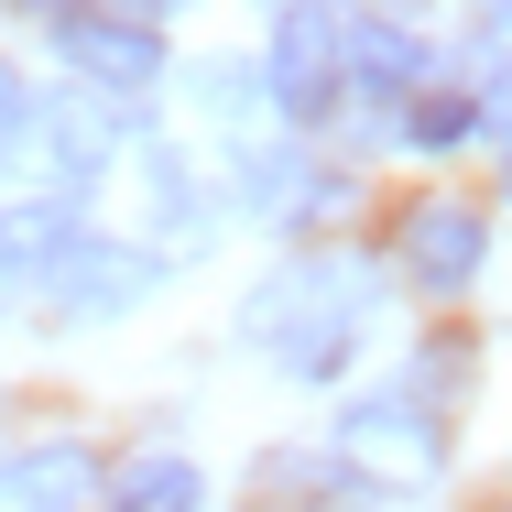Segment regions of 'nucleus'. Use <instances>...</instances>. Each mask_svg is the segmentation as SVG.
I'll return each instance as SVG.
<instances>
[{"label": "nucleus", "instance_id": "1", "mask_svg": "<svg viewBox=\"0 0 512 512\" xmlns=\"http://www.w3.org/2000/svg\"><path fill=\"white\" fill-rule=\"evenodd\" d=\"M360 316H371V284L338 273V262H295L251 295V338L273 349L284 382H338L349 349H360Z\"/></svg>", "mask_w": 512, "mask_h": 512}, {"label": "nucleus", "instance_id": "2", "mask_svg": "<svg viewBox=\"0 0 512 512\" xmlns=\"http://www.w3.org/2000/svg\"><path fill=\"white\" fill-rule=\"evenodd\" d=\"M327 458H338V469H349L360 491H414V480H436L447 436H436V414H425V393H360V404L338 414Z\"/></svg>", "mask_w": 512, "mask_h": 512}, {"label": "nucleus", "instance_id": "3", "mask_svg": "<svg viewBox=\"0 0 512 512\" xmlns=\"http://www.w3.org/2000/svg\"><path fill=\"white\" fill-rule=\"evenodd\" d=\"M262 99L284 109V120H327V109L349 99V22H338V0H295V11L273 22Z\"/></svg>", "mask_w": 512, "mask_h": 512}, {"label": "nucleus", "instance_id": "4", "mask_svg": "<svg viewBox=\"0 0 512 512\" xmlns=\"http://www.w3.org/2000/svg\"><path fill=\"white\" fill-rule=\"evenodd\" d=\"M55 55H66V77L99 88V99L164 88V33L131 22V11H55Z\"/></svg>", "mask_w": 512, "mask_h": 512}, {"label": "nucleus", "instance_id": "5", "mask_svg": "<svg viewBox=\"0 0 512 512\" xmlns=\"http://www.w3.org/2000/svg\"><path fill=\"white\" fill-rule=\"evenodd\" d=\"M393 262H404V284H425V295H469V284H480V262H491V229H480V207L425 197V207H404Z\"/></svg>", "mask_w": 512, "mask_h": 512}, {"label": "nucleus", "instance_id": "6", "mask_svg": "<svg viewBox=\"0 0 512 512\" xmlns=\"http://www.w3.org/2000/svg\"><path fill=\"white\" fill-rule=\"evenodd\" d=\"M153 273H164L153 251H131V240H88V229H77V240H66V262L44 273V295H55L66 316H120V306H142V295H153Z\"/></svg>", "mask_w": 512, "mask_h": 512}, {"label": "nucleus", "instance_id": "7", "mask_svg": "<svg viewBox=\"0 0 512 512\" xmlns=\"http://www.w3.org/2000/svg\"><path fill=\"white\" fill-rule=\"evenodd\" d=\"M88 491H99V458L77 436H44V447L0 458V512H77Z\"/></svg>", "mask_w": 512, "mask_h": 512}, {"label": "nucleus", "instance_id": "8", "mask_svg": "<svg viewBox=\"0 0 512 512\" xmlns=\"http://www.w3.org/2000/svg\"><path fill=\"white\" fill-rule=\"evenodd\" d=\"M349 88L360 99H414L425 88V44L404 22H349Z\"/></svg>", "mask_w": 512, "mask_h": 512}, {"label": "nucleus", "instance_id": "9", "mask_svg": "<svg viewBox=\"0 0 512 512\" xmlns=\"http://www.w3.org/2000/svg\"><path fill=\"white\" fill-rule=\"evenodd\" d=\"M240 207H251V218H306V207H327V175H316L295 142L240 153Z\"/></svg>", "mask_w": 512, "mask_h": 512}, {"label": "nucleus", "instance_id": "10", "mask_svg": "<svg viewBox=\"0 0 512 512\" xmlns=\"http://www.w3.org/2000/svg\"><path fill=\"white\" fill-rule=\"evenodd\" d=\"M66 240H77L66 207H0V284H44L66 262Z\"/></svg>", "mask_w": 512, "mask_h": 512}, {"label": "nucleus", "instance_id": "11", "mask_svg": "<svg viewBox=\"0 0 512 512\" xmlns=\"http://www.w3.org/2000/svg\"><path fill=\"white\" fill-rule=\"evenodd\" d=\"M207 502V480H197V458H131L120 480H109V512H197Z\"/></svg>", "mask_w": 512, "mask_h": 512}, {"label": "nucleus", "instance_id": "12", "mask_svg": "<svg viewBox=\"0 0 512 512\" xmlns=\"http://www.w3.org/2000/svg\"><path fill=\"white\" fill-rule=\"evenodd\" d=\"M480 131V99H458V88H414L404 99V142L414 153H447V142H469Z\"/></svg>", "mask_w": 512, "mask_h": 512}, {"label": "nucleus", "instance_id": "13", "mask_svg": "<svg viewBox=\"0 0 512 512\" xmlns=\"http://www.w3.org/2000/svg\"><path fill=\"white\" fill-rule=\"evenodd\" d=\"M44 142H55V175H77V186H88V164H99V120H77V109H66V120H44Z\"/></svg>", "mask_w": 512, "mask_h": 512}, {"label": "nucleus", "instance_id": "14", "mask_svg": "<svg viewBox=\"0 0 512 512\" xmlns=\"http://www.w3.org/2000/svg\"><path fill=\"white\" fill-rule=\"evenodd\" d=\"M153 218L197 229V186H186V164H175V153H153Z\"/></svg>", "mask_w": 512, "mask_h": 512}, {"label": "nucleus", "instance_id": "15", "mask_svg": "<svg viewBox=\"0 0 512 512\" xmlns=\"http://www.w3.org/2000/svg\"><path fill=\"white\" fill-rule=\"evenodd\" d=\"M251 99H262V77H251V66H207V109H218V120H240Z\"/></svg>", "mask_w": 512, "mask_h": 512}, {"label": "nucleus", "instance_id": "16", "mask_svg": "<svg viewBox=\"0 0 512 512\" xmlns=\"http://www.w3.org/2000/svg\"><path fill=\"white\" fill-rule=\"evenodd\" d=\"M22 120H33V99H22V77H11V66H0V142H11V131H22Z\"/></svg>", "mask_w": 512, "mask_h": 512}, {"label": "nucleus", "instance_id": "17", "mask_svg": "<svg viewBox=\"0 0 512 512\" xmlns=\"http://www.w3.org/2000/svg\"><path fill=\"white\" fill-rule=\"evenodd\" d=\"M480 120H491V131H502V142H512V66H502V77H491V99H480Z\"/></svg>", "mask_w": 512, "mask_h": 512}, {"label": "nucleus", "instance_id": "18", "mask_svg": "<svg viewBox=\"0 0 512 512\" xmlns=\"http://www.w3.org/2000/svg\"><path fill=\"white\" fill-rule=\"evenodd\" d=\"M120 11H131V22H153V11H186V0H120Z\"/></svg>", "mask_w": 512, "mask_h": 512}, {"label": "nucleus", "instance_id": "19", "mask_svg": "<svg viewBox=\"0 0 512 512\" xmlns=\"http://www.w3.org/2000/svg\"><path fill=\"white\" fill-rule=\"evenodd\" d=\"M11 11H44V22H55V11H66V0H11Z\"/></svg>", "mask_w": 512, "mask_h": 512}, {"label": "nucleus", "instance_id": "20", "mask_svg": "<svg viewBox=\"0 0 512 512\" xmlns=\"http://www.w3.org/2000/svg\"><path fill=\"white\" fill-rule=\"evenodd\" d=\"M284 11H295V0H284Z\"/></svg>", "mask_w": 512, "mask_h": 512}]
</instances>
